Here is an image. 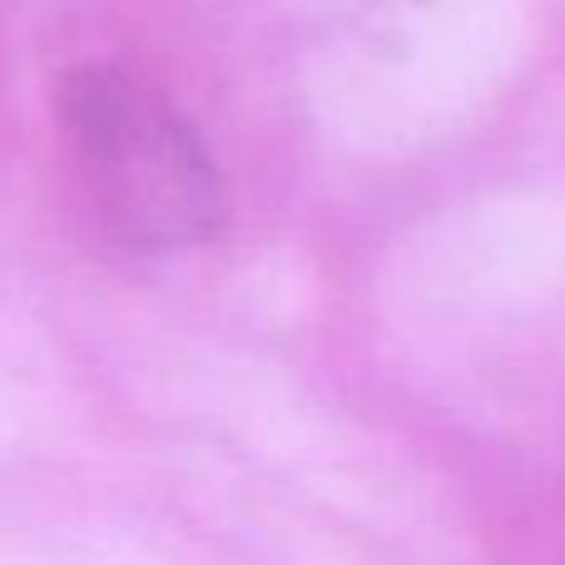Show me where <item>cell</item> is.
<instances>
[{
	"mask_svg": "<svg viewBox=\"0 0 565 565\" xmlns=\"http://www.w3.org/2000/svg\"><path fill=\"white\" fill-rule=\"evenodd\" d=\"M55 129L99 228L135 254H184L224 228V174L199 129L154 85L75 65L55 85Z\"/></svg>",
	"mask_w": 565,
	"mask_h": 565,
	"instance_id": "cell-1",
	"label": "cell"
}]
</instances>
